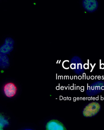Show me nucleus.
<instances>
[{
	"instance_id": "nucleus-33",
	"label": "nucleus",
	"mask_w": 104,
	"mask_h": 130,
	"mask_svg": "<svg viewBox=\"0 0 104 130\" xmlns=\"http://www.w3.org/2000/svg\"><path fill=\"white\" fill-rule=\"evenodd\" d=\"M94 87H92V90H94V88H95Z\"/></svg>"
},
{
	"instance_id": "nucleus-39",
	"label": "nucleus",
	"mask_w": 104,
	"mask_h": 130,
	"mask_svg": "<svg viewBox=\"0 0 104 130\" xmlns=\"http://www.w3.org/2000/svg\"><path fill=\"white\" fill-rule=\"evenodd\" d=\"M102 80L104 79V76H102Z\"/></svg>"
},
{
	"instance_id": "nucleus-34",
	"label": "nucleus",
	"mask_w": 104,
	"mask_h": 130,
	"mask_svg": "<svg viewBox=\"0 0 104 130\" xmlns=\"http://www.w3.org/2000/svg\"><path fill=\"white\" fill-rule=\"evenodd\" d=\"M82 100H86L85 98V97H83V98H82Z\"/></svg>"
},
{
	"instance_id": "nucleus-20",
	"label": "nucleus",
	"mask_w": 104,
	"mask_h": 130,
	"mask_svg": "<svg viewBox=\"0 0 104 130\" xmlns=\"http://www.w3.org/2000/svg\"><path fill=\"white\" fill-rule=\"evenodd\" d=\"M64 89V87L61 86V89L62 90H63Z\"/></svg>"
},
{
	"instance_id": "nucleus-46",
	"label": "nucleus",
	"mask_w": 104,
	"mask_h": 130,
	"mask_svg": "<svg viewBox=\"0 0 104 130\" xmlns=\"http://www.w3.org/2000/svg\"><path fill=\"white\" fill-rule=\"evenodd\" d=\"M61 60H60V61H59V63H60V62H61Z\"/></svg>"
},
{
	"instance_id": "nucleus-10",
	"label": "nucleus",
	"mask_w": 104,
	"mask_h": 130,
	"mask_svg": "<svg viewBox=\"0 0 104 130\" xmlns=\"http://www.w3.org/2000/svg\"><path fill=\"white\" fill-rule=\"evenodd\" d=\"M90 65H91V67H92V70H91V71H90V72H92V71L93 70V68L95 67V66L96 64V63L94 64V65L93 66L92 65V63H90Z\"/></svg>"
},
{
	"instance_id": "nucleus-7",
	"label": "nucleus",
	"mask_w": 104,
	"mask_h": 130,
	"mask_svg": "<svg viewBox=\"0 0 104 130\" xmlns=\"http://www.w3.org/2000/svg\"><path fill=\"white\" fill-rule=\"evenodd\" d=\"M76 64L72 63L71 64L70 68L72 69H76Z\"/></svg>"
},
{
	"instance_id": "nucleus-28",
	"label": "nucleus",
	"mask_w": 104,
	"mask_h": 130,
	"mask_svg": "<svg viewBox=\"0 0 104 130\" xmlns=\"http://www.w3.org/2000/svg\"><path fill=\"white\" fill-rule=\"evenodd\" d=\"M98 99H99V96H98V97H96V98H95V99L96 100H98Z\"/></svg>"
},
{
	"instance_id": "nucleus-21",
	"label": "nucleus",
	"mask_w": 104,
	"mask_h": 130,
	"mask_svg": "<svg viewBox=\"0 0 104 130\" xmlns=\"http://www.w3.org/2000/svg\"><path fill=\"white\" fill-rule=\"evenodd\" d=\"M76 97H74V98H73L74 102H76Z\"/></svg>"
},
{
	"instance_id": "nucleus-15",
	"label": "nucleus",
	"mask_w": 104,
	"mask_h": 130,
	"mask_svg": "<svg viewBox=\"0 0 104 130\" xmlns=\"http://www.w3.org/2000/svg\"><path fill=\"white\" fill-rule=\"evenodd\" d=\"M82 79V77L81 76H79V77H78V79Z\"/></svg>"
},
{
	"instance_id": "nucleus-40",
	"label": "nucleus",
	"mask_w": 104,
	"mask_h": 130,
	"mask_svg": "<svg viewBox=\"0 0 104 130\" xmlns=\"http://www.w3.org/2000/svg\"><path fill=\"white\" fill-rule=\"evenodd\" d=\"M64 87H65V89H66V90L67 89V87H68V86H67V87H65V86H64Z\"/></svg>"
},
{
	"instance_id": "nucleus-4",
	"label": "nucleus",
	"mask_w": 104,
	"mask_h": 130,
	"mask_svg": "<svg viewBox=\"0 0 104 130\" xmlns=\"http://www.w3.org/2000/svg\"><path fill=\"white\" fill-rule=\"evenodd\" d=\"M62 124H60V122L57 120H52L47 123L46 129L48 130H60L62 129Z\"/></svg>"
},
{
	"instance_id": "nucleus-9",
	"label": "nucleus",
	"mask_w": 104,
	"mask_h": 130,
	"mask_svg": "<svg viewBox=\"0 0 104 130\" xmlns=\"http://www.w3.org/2000/svg\"><path fill=\"white\" fill-rule=\"evenodd\" d=\"M100 69H104V64L101 63L100 64Z\"/></svg>"
},
{
	"instance_id": "nucleus-41",
	"label": "nucleus",
	"mask_w": 104,
	"mask_h": 130,
	"mask_svg": "<svg viewBox=\"0 0 104 130\" xmlns=\"http://www.w3.org/2000/svg\"><path fill=\"white\" fill-rule=\"evenodd\" d=\"M84 90H80V91H81V92H84Z\"/></svg>"
},
{
	"instance_id": "nucleus-23",
	"label": "nucleus",
	"mask_w": 104,
	"mask_h": 130,
	"mask_svg": "<svg viewBox=\"0 0 104 130\" xmlns=\"http://www.w3.org/2000/svg\"><path fill=\"white\" fill-rule=\"evenodd\" d=\"M77 76H74V79H77Z\"/></svg>"
},
{
	"instance_id": "nucleus-17",
	"label": "nucleus",
	"mask_w": 104,
	"mask_h": 130,
	"mask_svg": "<svg viewBox=\"0 0 104 130\" xmlns=\"http://www.w3.org/2000/svg\"><path fill=\"white\" fill-rule=\"evenodd\" d=\"M87 90H89V88L90 90V87L89 86H88V84H87Z\"/></svg>"
},
{
	"instance_id": "nucleus-8",
	"label": "nucleus",
	"mask_w": 104,
	"mask_h": 130,
	"mask_svg": "<svg viewBox=\"0 0 104 130\" xmlns=\"http://www.w3.org/2000/svg\"><path fill=\"white\" fill-rule=\"evenodd\" d=\"M83 68L85 69H89V67L88 66L87 63H85L83 65Z\"/></svg>"
},
{
	"instance_id": "nucleus-32",
	"label": "nucleus",
	"mask_w": 104,
	"mask_h": 130,
	"mask_svg": "<svg viewBox=\"0 0 104 130\" xmlns=\"http://www.w3.org/2000/svg\"><path fill=\"white\" fill-rule=\"evenodd\" d=\"M71 100V97H69V98H68V100Z\"/></svg>"
},
{
	"instance_id": "nucleus-14",
	"label": "nucleus",
	"mask_w": 104,
	"mask_h": 130,
	"mask_svg": "<svg viewBox=\"0 0 104 130\" xmlns=\"http://www.w3.org/2000/svg\"><path fill=\"white\" fill-rule=\"evenodd\" d=\"M80 89H81V90H84V86H81L80 87Z\"/></svg>"
},
{
	"instance_id": "nucleus-44",
	"label": "nucleus",
	"mask_w": 104,
	"mask_h": 130,
	"mask_svg": "<svg viewBox=\"0 0 104 130\" xmlns=\"http://www.w3.org/2000/svg\"><path fill=\"white\" fill-rule=\"evenodd\" d=\"M67 100H68V96H67Z\"/></svg>"
},
{
	"instance_id": "nucleus-1",
	"label": "nucleus",
	"mask_w": 104,
	"mask_h": 130,
	"mask_svg": "<svg viewBox=\"0 0 104 130\" xmlns=\"http://www.w3.org/2000/svg\"><path fill=\"white\" fill-rule=\"evenodd\" d=\"M82 6L86 12L92 13L97 10L99 4L97 0H83Z\"/></svg>"
},
{
	"instance_id": "nucleus-26",
	"label": "nucleus",
	"mask_w": 104,
	"mask_h": 130,
	"mask_svg": "<svg viewBox=\"0 0 104 130\" xmlns=\"http://www.w3.org/2000/svg\"><path fill=\"white\" fill-rule=\"evenodd\" d=\"M104 100V98L103 97H102L101 95V100Z\"/></svg>"
},
{
	"instance_id": "nucleus-45",
	"label": "nucleus",
	"mask_w": 104,
	"mask_h": 130,
	"mask_svg": "<svg viewBox=\"0 0 104 130\" xmlns=\"http://www.w3.org/2000/svg\"><path fill=\"white\" fill-rule=\"evenodd\" d=\"M97 76H95V79H96V77H97Z\"/></svg>"
},
{
	"instance_id": "nucleus-22",
	"label": "nucleus",
	"mask_w": 104,
	"mask_h": 130,
	"mask_svg": "<svg viewBox=\"0 0 104 130\" xmlns=\"http://www.w3.org/2000/svg\"><path fill=\"white\" fill-rule=\"evenodd\" d=\"M98 79H99V80L101 79V76H98Z\"/></svg>"
},
{
	"instance_id": "nucleus-16",
	"label": "nucleus",
	"mask_w": 104,
	"mask_h": 130,
	"mask_svg": "<svg viewBox=\"0 0 104 130\" xmlns=\"http://www.w3.org/2000/svg\"><path fill=\"white\" fill-rule=\"evenodd\" d=\"M90 78H91V79H92V80L94 79H95V77H94V76H92L91 77H90Z\"/></svg>"
},
{
	"instance_id": "nucleus-38",
	"label": "nucleus",
	"mask_w": 104,
	"mask_h": 130,
	"mask_svg": "<svg viewBox=\"0 0 104 130\" xmlns=\"http://www.w3.org/2000/svg\"><path fill=\"white\" fill-rule=\"evenodd\" d=\"M80 98H79V97H77V100H79Z\"/></svg>"
},
{
	"instance_id": "nucleus-43",
	"label": "nucleus",
	"mask_w": 104,
	"mask_h": 130,
	"mask_svg": "<svg viewBox=\"0 0 104 130\" xmlns=\"http://www.w3.org/2000/svg\"><path fill=\"white\" fill-rule=\"evenodd\" d=\"M98 87V88H99V90H100L101 89H100V87L99 86V87Z\"/></svg>"
},
{
	"instance_id": "nucleus-11",
	"label": "nucleus",
	"mask_w": 104,
	"mask_h": 130,
	"mask_svg": "<svg viewBox=\"0 0 104 130\" xmlns=\"http://www.w3.org/2000/svg\"><path fill=\"white\" fill-rule=\"evenodd\" d=\"M4 126L1 123H0V130H2L3 129Z\"/></svg>"
},
{
	"instance_id": "nucleus-27",
	"label": "nucleus",
	"mask_w": 104,
	"mask_h": 130,
	"mask_svg": "<svg viewBox=\"0 0 104 130\" xmlns=\"http://www.w3.org/2000/svg\"><path fill=\"white\" fill-rule=\"evenodd\" d=\"M101 89L102 90H104V86H102L101 87Z\"/></svg>"
},
{
	"instance_id": "nucleus-47",
	"label": "nucleus",
	"mask_w": 104,
	"mask_h": 130,
	"mask_svg": "<svg viewBox=\"0 0 104 130\" xmlns=\"http://www.w3.org/2000/svg\"><path fill=\"white\" fill-rule=\"evenodd\" d=\"M70 87H68V89H69V90H70Z\"/></svg>"
},
{
	"instance_id": "nucleus-5",
	"label": "nucleus",
	"mask_w": 104,
	"mask_h": 130,
	"mask_svg": "<svg viewBox=\"0 0 104 130\" xmlns=\"http://www.w3.org/2000/svg\"><path fill=\"white\" fill-rule=\"evenodd\" d=\"M9 60L6 54L0 52V68L6 69L9 66Z\"/></svg>"
},
{
	"instance_id": "nucleus-13",
	"label": "nucleus",
	"mask_w": 104,
	"mask_h": 130,
	"mask_svg": "<svg viewBox=\"0 0 104 130\" xmlns=\"http://www.w3.org/2000/svg\"><path fill=\"white\" fill-rule=\"evenodd\" d=\"M84 76H85V79H86V77L85 73H83V77H84Z\"/></svg>"
},
{
	"instance_id": "nucleus-6",
	"label": "nucleus",
	"mask_w": 104,
	"mask_h": 130,
	"mask_svg": "<svg viewBox=\"0 0 104 130\" xmlns=\"http://www.w3.org/2000/svg\"><path fill=\"white\" fill-rule=\"evenodd\" d=\"M6 122H7V121L4 119V118L0 116V123H1L4 126L6 124Z\"/></svg>"
},
{
	"instance_id": "nucleus-25",
	"label": "nucleus",
	"mask_w": 104,
	"mask_h": 130,
	"mask_svg": "<svg viewBox=\"0 0 104 130\" xmlns=\"http://www.w3.org/2000/svg\"><path fill=\"white\" fill-rule=\"evenodd\" d=\"M77 87V89H76L77 90L78 89V90H79L80 89V87L79 86H77V87Z\"/></svg>"
},
{
	"instance_id": "nucleus-30",
	"label": "nucleus",
	"mask_w": 104,
	"mask_h": 130,
	"mask_svg": "<svg viewBox=\"0 0 104 130\" xmlns=\"http://www.w3.org/2000/svg\"><path fill=\"white\" fill-rule=\"evenodd\" d=\"M63 100H67L66 97H64V98H63Z\"/></svg>"
},
{
	"instance_id": "nucleus-24",
	"label": "nucleus",
	"mask_w": 104,
	"mask_h": 130,
	"mask_svg": "<svg viewBox=\"0 0 104 130\" xmlns=\"http://www.w3.org/2000/svg\"><path fill=\"white\" fill-rule=\"evenodd\" d=\"M57 90H60V84H59V86L57 87Z\"/></svg>"
},
{
	"instance_id": "nucleus-29",
	"label": "nucleus",
	"mask_w": 104,
	"mask_h": 130,
	"mask_svg": "<svg viewBox=\"0 0 104 130\" xmlns=\"http://www.w3.org/2000/svg\"><path fill=\"white\" fill-rule=\"evenodd\" d=\"M87 99H88V100H91V98H90V97H88Z\"/></svg>"
},
{
	"instance_id": "nucleus-35",
	"label": "nucleus",
	"mask_w": 104,
	"mask_h": 130,
	"mask_svg": "<svg viewBox=\"0 0 104 130\" xmlns=\"http://www.w3.org/2000/svg\"><path fill=\"white\" fill-rule=\"evenodd\" d=\"M80 64V65H81V68H80V69H82V64L81 63H79Z\"/></svg>"
},
{
	"instance_id": "nucleus-18",
	"label": "nucleus",
	"mask_w": 104,
	"mask_h": 130,
	"mask_svg": "<svg viewBox=\"0 0 104 130\" xmlns=\"http://www.w3.org/2000/svg\"><path fill=\"white\" fill-rule=\"evenodd\" d=\"M90 76H86V79H87L89 80L90 79Z\"/></svg>"
},
{
	"instance_id": "nucleus-37",
	"label": "nucleus",
	"mask_w": 104,
	"mask_h": 130,
	"mask_svg": "<svg viewBox=\"0 0 104 130\" xmlns=\"http://www.w3.org/2000/svg\"><path fill=\"white\" fill-rule=\"evenodd\" d=\"M95 100V97H93V100Z\"/></svg>"
},
{
	"instance_id": "nucleus-19",
	"label": "nucleus",
	"mask_w": 104,
	"mask_h": 130,
	"mask_svg": "<svg viewBox=\"0 0 104 130\" xmlns=\"http://www.w3.org/2000/svg\"><path fill=\"white\" fill-rule=\"evenodd\" d=\"M63 99V97L62 96H60V100H62Z\"/></svg>"
},
{
	"instance_id": "nucleus-12",
	"label": "nucleus",
	"mask_w": 104,
	"mask_h": 130,
	"mask_svg": "<svg viewBox=\"0 0 104 130\" xmlns=\"http://www.w3.org/2000/svg\"><path fill=\"white\" fill-rule=\"evenodd\" d=\"M74 84H73V86H71V87H70V89L71 90H73L74 89Z\"/></svg>"
},
{
	"instance_id": "nucleus-31",
	"label": "nucleus",
	"mask_w": 104,
	"mask_h": 130,
	"mask_svg": "<svg viewBox=\"0 0 104 130\" xmlns=\"http://www.w3.org/2000/svg\"><path fill=\"white\" fill-rule=\"evenodd\" d=\"M96 88H97V90H98V86H96L95 87V90H96Z\"/></svg>"
},
{
	"instance_id": "nucleus-2",
	"label": "nucleus",
	"mask_w": 104,
	"mask_h": 130,
	"mask_svg": "<svg viewBox=\"0 0 104 130\" xmlns=\"http://www.w3.org/2000/svg\"><path fill=\"white\" fill-rule=\"evenodd\" d=\"M14 44V41L12 38H7L4 44L0 47V52L6 54H9L13 50Z\"/></svg>"
},
{
	"instance_id": "nucleus-36",
	"label": "nucleus",
	"mask_w": 104,
	"mask_h": 130,
	"mask_svg": "<svg viewBox=\"0 0 104 130\" xmlns=\"http://www.w3.org/2000/svg\"><path fill=\"white\" fill-rule=\"evenodd\" d=\"M77 69H79V64L77 63Z\"/></svg>"
},
{
	"instance_id": "nucleus-3",
	"label": "nucleus",
	"mask_w": 104,
	"mask_h": 130,
	"mask_svg": "<svg viewBox=\"0 0 104 130\" xmlns=\"http://www.w3.org/2000/svg\"><path fill=\"white\" fill-rule=\"evenodd\" d=\"M4 93L7 97L11 98L14 96L16 93L17 88L13 83L7 84L4 88Z\"/></svg>"
},
{
	"instance_id": "nucleus-42",
	"label": "nucleus",
	"mask_w": 104,
	"mask_h": 130,
	"mask_svg": "<svg viewBox=\"0 0 104 130\" xmlns=\"http://www.w3.org/2000/svg\"><path fill=\"white\" fill-rule=\"evenodd\" d=\"M80 99H81V100H83L82 98V97H80Z\"/></svg>"
}]
</instances>
